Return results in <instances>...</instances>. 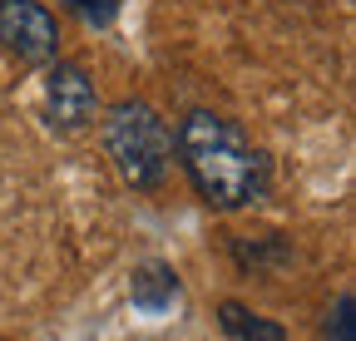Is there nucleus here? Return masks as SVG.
<instances>
[{"label":"nucleus","mask_w":356,"mask_h":341,"mask_svg":"<svg viewBox=\"0 0 356 341\" xmlns=\"http://www.w3.org/2000/svg\"><path fill=\"white\" fill-rule=\"evenodd\" d=\"M0 45L25 65H50L60 55V25L40 0H0Z\"/></svg>","instance_id":"nucleus-3"},{"label":"nucleus","mask_w":356,"mask_h":341,"mask_svg":"<svg viewBox=\"0 0 356 341\" xmlns=\"http://www.w3.org/2000/svg\"><path fill=\"white\" fill-rule=\"evenodd\" d=\"M178 158H184L198 198L213 208H248L267 188V158L222 114L198 109L178 124Z\"/></svg>","instance_id":"nucleus-1"},{"label":"nucleus","mask_w":356,"mask_h":341,"mask_svg":"<svg viewBox=\"0 0 356 341\" xmlns=\"http://www.w3.org/2000/svg\"><path fill=\"white\" fill-rule=\"evenodd\" d=\"M292 258V247L282 242V238H273V242H262V247H243L238 242V263H248V267H262V263H273V267H282Z\"/></svg>","instance_id":"nucleus-8"},{"label":"nucleus","mask_w":356,"mask_h":341,"mask_svg":"<svg viewBox=\"0 0 356 341\" xmlns=\"http://www.w3.org/2000/svg\"><path fill=\"white\" fill-rule=\"evenodd\" d=\"M129 297H134V307L149 312V317L168 312V307L178 302V277H173V267H168V263H144L139 272H134V282H129Z\"/></svg>","instance_id":"nucleus-5"},{"label":"nucleus","mask_w":356,"mask_h":341,"mask_svg":"<svg viewBox=\"0 0 356 341\" xmlns=\"http://www.w3.org/2000/svg\"><path fill=\"white\" fill-rule=\"evenodd\" d=\"M44 99H50V124L65 129V134L84 129V124L95 119V109H99L95 79H89L84 65H74V60H60L50 69V90H44Z\"/></svg>","instance_id":"nucleus-4"},{"label":"nucleus","mask_w":356,"mask_h":341,"mask_svg":"<svg viewBox=\"0 0 356 341\" xmlns=\"http://www.w3.org/2000/svg\"><path fill=\"white\" fill-rule=\"evenodd\" d=\"M104 144H109V158L129 188H159L163 183L168 158H173V139H168V124L159 119L154 104L119 99L109 109V124H104Z\"/></svg>","instance_id":"nucleus-2"},{"label":"nucleus","mask_w":356,"mask_h":341,"mask_svg":"<svg viewBox=\"0 0 356 341\" xmlns=\"http://www.w3.org/2000/svg\"><path fill=\"white\" fill-rule=\"evenodd\" d=\"M70 10L79 20H89V25H109L119 15V0H70Z\"/></svg>","instance_id":"nucleus-9"},{"label":"nucleus","mask_w":356,"mask_h":341,"mask_svg":"<svg viewBox=\"0 0 356 341\" xmlns=\"http://www.w3.org/2000/svg\"><path fill=\"white\" fill-rule=\"evenodd\" d=\"M218 322H222V331L238 336V341H287V331H282L277 322L248 312L243 302H222V307H218Z\"/></svg>","instance_id":"nucleus-6"},{"label":"nucleus","mask_w":356,"mask_h":341,"mask_svg":"<svg viewBox=\"0 0 356 341\" xmlns=\"http://www.w3.org/2000/svg\"><path fill=\"white\" fill-rule=\"evenodd\" d=\"M356 302H351V292H341L337 302L327 307V322H322V336L327 341H356Z\"/></svg>","instance_id":"nucleus-7"}]
</instances>
